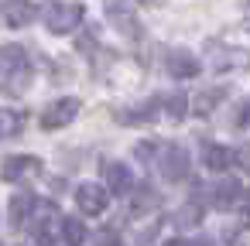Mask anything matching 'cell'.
<instances>
[{
  "instance_id": "6da1fadb",
  "label": "cell",
  "mask_w": 250,
  "mask_h": 246,
  "mask_svg": "<svg viewBox=\"0 0 250 246\" xmlns=\"http://www.w3.org/2000/svg\"><path fill=\"white\" fill-rule=\"evenodd\" d=\"M31 86V55L24 45H0V93L24 96Z\"/></svg>"
},
{
  "instance_id": "7a4b0ae2",
  "label": "cell",
  "mask_w": 250,
  "mask_h": 246,
  "mask_svg": "<svg viewBox=\"0 0 250 246\" xmlns=\"http://www.w3.org/2000/svg\"><path fill=\"white\" fill-rule=\"evenodd\" d=\"M42 18H45V28H48L52 35H72V31L83 24L86 11H83V4H69V0H52V4L42 11Z\"/></svg>"
},
{
  "instance_id": "3957f363",
  "label": "cell",
  "mask_w": 250,
  "mask_h": 246,
  "mask_svg": "<svg viewBox=\"0 0 250 246\" xmlns=\"http://www.w3.org/2000/svg\"><path fill=\"white\" fill-rule=\"evenodd\" d=\"M158 171L165 181H185L188 171H192V157L182 144H165L158 151Z\"/></svg>"
},
{
  "instance_id": "277c9868",
  "label": "cell",
  "mask_w": 250,
  "mask_h": 246,
  "mask_svg": "<svg viewBox=\"0 0 250 246\" xmlns=\"http://www.w3.org/2000/svg\"><path fill=\"white\" fill-rule=\"evenodd\" d=\"M103 11L110 18V24L124 35V38H141V24H137V11L130 0H103Z\"/></svg>"
},
{
  "instance_id": "5b68a950",
  "label": "cell",
  "mask_w": 250,
  "mask_h": 246,
  "mask_svg": "<svg viewBox=\"0 0 250 246\" xmlns=\"http://www.w3.org/2000/svg\"><path fill=\"white\" fill-rule=\"evenodd\" d=\"M59 212L55 205H38L31 222H35V243L38 246H59Z\"/></svg>"
},
{
  "instance_id": "8992f818",
  "label": "cell",
  "mask_w": 250,
  "mask_h": 246,
  "mask_svg": "<svg viewBox=\"0 0 250 246\" xmlns=\"http://www.w3.org/2000/svg\"><path fill=\"white\" fill-rule=\"evenodd\" d=\"M79 113V99L76 96H65V99H55L48 103V110L42 113V127L45 130H59V127H69Z\"/></svg>"
},
{
  "instance_id": "52a82bcc",
  "label": "cell",
  "mask_w": 250,
  "mask_h": 246,
  "mask_svg": "<svg viewBox=\"0 0 250 246\" xmlns=\"http://www.w3.org/2000/svg\"><path fill=\"white\" fill-rule=\"evenodd\" d=\"M35 14H38V7L31 0H4L0 4V24H7V28H24L35 21Z\"/></svg>"
},
{
  "instance_id": "ba28073f",
  "label": "cell",
  "mask_w": 250,
  "mask_h": 246,
  "mask_svg": "<svg viewBox=\"0 0 250 246\" xmlns=\"http://www.w3.org/2000/svg\"><path fill=\"white\" fill-rule=\"evenodd\" d=\"M76 205H79V212H86V215H100V212H106L110 195H106L103 185H79V188H76Z\"/></svg>"
},
{
  "instance_id": "9c48e42d",
  "label": "cell",
  "mask_w": 250,
  "mask_h": 246,
  "mask_svg": "<svg viewBox=\"0 0 250 246\" xmlns=\"http://www.w3.org/2000/svg\"><path fill=\"white\" fill-rule=\"evenodd\" d=\"M165 69H168V76H175V79H192V76H199V58H195L188 48H171V52L165 55Z\"/></svg>"
},
{
  "instance_id": "30bf717a",
  "label": "cell",
  "mask_w": 250,
  "mask_h": 246,
  "mask_svg": "<svg viewBox=\"0 0 250 246\" xmlns=\"http://www.w3.org/2000/svg\"><path fill=\"white\" fill-rule=\"evenodd\" d=\"M38 168H42L38 157H31V154H14V157H7L4 164H0V178H4V181H21V178H28V174H38Z\"/></svg>"
},
{
  "instance_id": "8fae6325",
  "label": "cell",
  "mask_w": 250,
  "mask_h": 246,
  "mask_svg": "<svg viewBox=\"0 0 250 246\" xmlns=\"http://www.w3.org/2000/svg\"><path fill=\"white\" fill-rule=\"evenodd\" d=\"M212 205L216 208H236V205H243V185L236 178H226V181L212 185Z\"/></svg>"
},
{
  "instance_id": "7c38bea8",
  "label": "cell",
  "mask_w": 250,
  "mask_h": 246,
  "mask_svg": "<svg viewBox=\"0 0 250 246\" xmlns=\"http://www.w3.org/2000/svg\"><path fill=\"white\" fill-rule=\"evenodd\" d=\"M38 205H42V202H38V195H31V191L14 195V198H11V208H7L11 226H24V222H31V215H35Z\"/></svg>"
},
{
  "instance_id": "4fadbf2b",
  "label": "cell",
  "mask_w": 250,
  "mask_h": 246,
  "mask_svg": "<svg viewBox=\"0 0 250 246\" xmlns=\"http://www.w3.org/2000/svg\"><path fill=\"white\" fill-rule=\"evenodd\" d=\"M103 171H106V185H110V191H113V195H127V191L134 188V174H130V168H127V164L110 161Z\"/></svg>"
},
{
  "instance_id": "5bb4252c",
  "label": "cell",
  "mask_w": 250,
  "mask_h": 246,
  "mask_svg": "<svg viewBox=\"0 0 250 246\" xmlns=\"http://www.w3.org/2000/svg\"><path fill=\"white\" fill-rule=\"evenodd\" d=\"M59 239H65V246H83L86 243V226L72 215L59 219Z\"/></svg>"
},
{
  "instance_id": "9a60e30c",
  "label": "cell",
  "mask_w": 250,
  "mask_h": 246,
  "mask_svg": "<svg viewBox=\"0 0 250 246\" xmlns=\"http://www.w3.org/2000/svg\"><path fill=\"white\" fill-rule=\"evenodd\" d=\"M154 116H158V99H147V103H141L137 110H120V113H117L120 123H151Z\"/></svg>"
},
{
  "instance_id": "2e32d148",
  "label": "cell",
  "mask_w": 250,
  "mask_h": 246,
  "mask_svg": "<svg viewBox=\"0 0 250 246\" xmlns=\"http://www.w3.org/2000/svg\"><path fill=\"white\" fill-rule=\"evenodd\" d=\"M21 127H24V113L0 106V140H11V137H18V133H21Z\"/></svg>"
},
{
  "instance_id": "e0dca14e",
  "label": "cell",
  "mask_w": 250,
  "mask_h": 246,
  "mask_svg": "<svg viewBox=\"0 0 250 246\" xmlns=\"http://www.w3.org/2000/svg\"><path fill=\"white\" fill-rule=\"evenodd\" d=\"M229 164H233V151H229V147L206 144V168H212V171H226Z\"/></svg>"
},
{
  "instance_id": "ac0fdd59",
  "label": "cell",
  "mask_w": 250,
  "mask_h": 246,
  "mask_svg": "<svg viewBox=\"0 0 250 246\" xmlns=\"http://www.w3.org/2000/svg\"><path fill=\"white\" fill-rule=\"evenodd\" d=\"M226 96V89H209V93H199L195 96V113L199 116H209L216 106H219V99Z\"/></svg>"
},
{
  "instance_id": "d6986e66",
  "label": "cell",
  "mask_w": 250,
  "mask_h": 246,
  "mask_svg": "<svg viewBox=\"0 0 250 246\" xmlns=\"http://www.w3.org/2000/svg\"><path fill=\"white\" fill-rule=\"evenodd\" d=\"M199 219H202V202H199V198H192L188 205H182V208H178V215H175V222H178V226H195Z\"/></svg>"
},
{
  "instance_id": "ffe728a7",
  "label": "cell",
  "mask_w": 250,
  "mask_h": 246,
  "mask_svg": "<svg viewBox=\"0 0 250 246\" xmlns=\"http://www.w3.org/2000/svg\"><path fill=\"white\" fill-rule=\"evenodd\" d=\"M161 103H165V113H168L171 120H182V116H185V96H182V93H171V96H165Z\"/></svg>"
},
{
  "instance_id": "44dd1931",
  "label": "cell",
  "mask_w": 250,
  "mask_h": 246,
  "mask_svg": "<svg viewBox=\"0 0 250 246\" xmlns=\"http://www.w3.org/2000/svg\"><path fill=\"white\" fill-rule=\"evenodd\" d=\"M158 202H161V198H158V191L144 185V188L137 191V202H134V208H137V212H147V208H154Z\"/></svg>"
},
{
  "instance_id": "7402d4cb",
  "label": "cell",
  "mask_w": 250,
  "mask_h": 246,
  "mask_svg": "<svg viewBox=\"0 0 250 246\" xmlns=\"http://www.w3.org/2000/svg\"><path fill=\"white\" fill-rule=\"evenodd\" d=\"M96 246H120V236H117L113 229H106V232L96 236Z\"/></svg>"
},
{
  "instance_id": "603a6c76",
  "label": "cell",
  "mask_w": 250,
  "mask_h": 246,
  "mask_svg": "<svg viewBox=\"0 0 250 246\" xmlns=\"http://www.w3.org/2000/svg\"><path fill=\"white\" fill-rule=\"evenodd\" d=\"M137 4H144V7H158L161 0H137Z\"/></svg>"
}]
</instances>
